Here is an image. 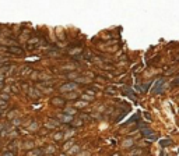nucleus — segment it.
<instances>
[{
	"label": "nucleus",
	"mask_w": 179,
	"mask_h": 156,
	"mask_svg": "<svg viewBox=\"0 0 179 156\" xmlns=\"http://www.w3.org/2000/svg\"><path fill=\"white\" fill-rule=\"evenodd\" d=\"M78 151H80V146L76 145V146H73V148H70V151H69V155H74V153H77Z\"/></svg>",
	"instance_id": "9d476101"
},
{
	"label": "nucleus",
	"mask_w": 179,
	"mask_h": 156,
	"mask_svg": "<svg viewBox=\"0 0 179 156\" xmlns=\"http://www.w3.org/2000/svg\"><path fill=\"white\" fill-rule=\"evenodd\" d=\"M51 103H52L53 106H56V107H63L64 104H66V99L56 96V98H52V102H51Z\"/></svg>",
	"instance_id": "f03ea898"
},
{
	"label": "nucleus",
	"mask_w": 179,
	"mask_h": 156,
	"mask_svg": "<svg viewBox=\"0 0 179 156\" xmlns=\"http://www.w3.org/2000/svg\"><path fill=\"white\" fill-rule=\"evenodd\" d=\"M1 156H16V151H7V152H4Z\"/></svg>",
	"instance_id": "f8f14e48"
},
{
	"label": "nucleus",
	"mask_w": 179,
	"mask_h": 156,
	"mask_svg": "<svg viewBox=\"0 0 179 156\" xmlns=\"http://www.w3.org/2000/svg\"><path fill=\"white\" fill-rule=\"evenodd\" d=\"M62 156H66V155H62Z\"/></svg>",
	"instance_id": "bb28decb"
},
{
	"label": "nucleus",
	"mask_w": 179,
	"mask_h": 156,
	"mask_svg": "<svg viewBox=\"0 0 179 156\" xmlns=\"http://www.w3.org/2000/svg\"><path fill=\"white\" fill-rule=\"evenodd\" d=\"M141 134L144 137H150L151 139H155V135H153L154 133L151 131V130H148V128H144V130H141Z\"/></svg>",
	"instance_id": "423d86ee"
},
{
	"label": "nucleus",
	"mask_w": 179,
	"mask_h": 156,
	"mask_svg": "<svg viewBox=\"0 0 179 156\" xmlns=\"http://www.w3.org/2000/svg\"><path fill=\"white\" fill-rule=\"evenodd\" d=\"M76 98H78V94H76V92H69V94H66V96H64V99H66V100L76 99Z\"/></svg>",
	"instance_id": "0eeeda50"
},
{
	"label": "nucleus",
	"mask_w": 179,
	"mask_h": 156,
	"mask_svg": "<svg viewBox=\"0 0 179 156\" xmlns=\"http://www.w3.org/2000/svg\"><path fill=\"white\" fill-rule=\"evenodd\" d=\"M169 144H171V141H167V139H165V141H161V145L162 146H168Z\"/></svg>",
	"instance_id": "aec40b11"
},
{
	"label": "nucleus",
	"mask_w": 179,
	"mask_h": 156,
	"mask_svg": "<svg viewBox=\"0 0 179 156\" xmlns=\"http://www.w3.org/2000/svg\"><path fill=\"white\" fill-rule=\"evenodd\" d=\"M7 50L10 53H14V54H24V50L20 49V48H16V46H11V48H9Z\"/></svg>",
	"instance_id": "39448f33"
},
{
	"label": "nucleus",
	"mask_w": 179,
	"mask_h": 156,
	"mask_svg": "<svg viewBox=\"0 0 179 156\" xmlns=\"http://www.w3.org/2000/svg\"><path fill=\"white\" fill-rule=\"evenodd\" d=\"M62 123H72V120H73V117L72 116H69V114H59V117H57Z\"/></svg>",
	"instance_id": "20e7f679"
},
{
	"label": "nucleus",
	"mask_w": 179,
	"mask_h": 156,
	"mask_svg": "<svg viewBox=\"0 0 179 156\" xmlns=\"http://www.w3.org/2000/svg\"><path fill=\"white\" fill-rule=\"evenodd\" d=\"M3 114V110H1V109H0V116Z\"/></svg>",
	"instance_id": "a878e982"
},
{
	"label": "nucleus",
	"mask_w": 179,
	"mask_h": 156,
	"mask_svg": "<svg viewBox=\"0 0 179 156\" xmlns=\"http://www.w3.org/2000/svg\"><path fill=\"white\" fill-rule=\"evenodd\" d=\"M76 106H77V107H84V106H87V103H85V102H77Z\"/></svg>",
	"instance_id": "6ab92c4d"
},
{
	"label": "nucleus",
	"mask_w": 179,
	"mask_h": 156,
	"mask_svg": "<svg viewBox=\"0 0 179 156\" xmlns=\"http://www.w3.org/2000/svg\"><path fill=\"white\" fill-rule=\"evenodd\" d=\"M132 144H133L132 139H126V141L123 142V146H125V148H129V146H132Z\"/></svg>",
	"instance_id": "ddd939ff"
},
{
	"label": "nucleus",
	"mask_w": 179,
	"mask_h": 156,
	"mask_svg": "<svg viewBox=\"0 0 179 156\" xmlns=\"http://www.w3.org/2000/svg\"><path fill=\"white\" fill-rule=\"evenodd\" d=\"M162 84H164V80H159V81L157 82L155 88H154V92H155V94H159V92L162 91V89H161V85H162Z\"/></svg>",
	"instance_id": "6e6552de"
},
{
	"label": "nucleus",
	"mask_w": 179,
	"mask_h": 156,
	"mask_svg": "<svg viewBox=\"0 0 179 156\" xmlns=\"http://www.w3.org/2000/svg\"><path fill=\"white\" fill-rule=\"evenodd\" d=\"M62 138H63V134H62V133H56V134L53 135V139H56V141H57V139H62Z\"/></svg>",
	"instance_id": "4468645a"
},
{
	"label": "nucleus",
	"mask_w": 179,
	"mask_h": 156,
	"mask_svg": "<svg viewBox=\"0 0 179 156\" xmlns=\"http://www.w3.org/2000/svg\"><path fill=\"white\" fill-rule=\"evenodd\" d=\"M77 88H78V86H77V84L76 82H67V84L60 85L59 92H73V91H76Z\"/></svg>",
	"instance_id": "f257e3e1"
},
{
	"label": "nucleus",
	"mask_w": 179,
	"mask_h": 156,
	"mask_svg": "<svg viewBox=\"0 0 179 156\" xmlns=\"http://www.w3.org/2000/svg\"><path fill=\"white\" fill-rule=\"evenodd\" d=\"M20 121H21L20 119H16V120L13 121V124H14V125H18V124H20Z\"/></svg>",
	"instance_id": "5701e85b"
},
{
	"label": "nucleus",
	"mask_w": 179,
	"mask_h": 156,
	"mask_svg": "<svg viewBox=\"0 0 179 156\" xmlns=\"http://www.w3.org/2000/svg\"><path fill=\"white\" fill-rule=\"evenodd\" d=\"M81 98H83V99H87L88 102H91V100L94 99V96H91V95H88V94H87V95H83Z\"/></svg>",
	"instance_id": "dca6fc26"
},
{
	"label": "nucleus",
	"mask_w": 179,
	"mask_h": 156,
	"mask_svg": "<svg viewBox=\"0 0 179 156\" xmlns=\"http://www.w3.org/2000/svg\"><path fill=\"white\" fill-rule=\"evenodd\" d=\"M64 113L69 116H73V114H76V109H74V107H66V109H64Z\"/></svg>",
	"instance_id": "1a4fd4ad"
},
{
	"label": "nucleus",
	"mask_w": 179,
	"mask_h": 156,
	"mask_svg": "<svg viewBox=\"0 0 179 156\" xmlns=\"http://www.w3.org/2000/svg\"><path fill=\"white\" fill-rule=\"evenodd\" d=\"M80 119H81L83 121H90V120H91V117H90L88 114H84V113H81V114H80Z\"/></svg>",
	"instance_id": "9b49d317"
},
{
	"label": "nucleus",
	"mask_w": 179,
	"mask_h": 156,
	"mask_svg": "<svg viewBox=\"0 0 179 156\" xmlns=\"http://www.w3.org/2000/svg\"><path fill=\"white\" fill-rule=\"evenodd\" d=\"M6 107H7V102L0 99V109H6Z\"/></svg>",
	"instance_id": "a211bd4d"
},
{
	"label": "nucleus",
	"mask_w": 179,
	"mask_h": 156,
	"mask_svg": "<svg viewBox=\"0 0 179 156\" xmlns=\"http://www.w3.org/2000/svg\"><path fill=\"white\" fill-rule=\"evenodd\" d=\"M43 155V149H39V148H35V149H31L27 152V156H42Z\"/></svg>",
	"instance_id": "7ed1b4c3"
},
{
	"label": "nucleus",
	"mask_w": 179,
	"mask_h": 156,
	"mask_svg": "<svg viewBox=\"0 0 179 156\" xmlns=\"http://www.w3.org/2000/svg\"><path fill=\"white\" fill-rule=\"evenodd\" d=\"M10 91H13L14 94H18V88L17 86H10Z\"/></svg>",
	"instance_id": "412c9836"
},
{
	"label": "nucleus",
	"mask_w": 179,
	"mask_h": 156,
	"mask_svg": "<svg viewBox=\"0 0 179 156\" xmlns=\"http://www.w3.org/2000/svg\"><path fill=\"white\" fill-rule=\"evenodd\" d=\"M77 156H88V152H83V153H78Z\"/></svg>",
	"instance_id": "393cba45"
},
{
	"label": "nucleus",
	"mask_w": 179,
	"mask_h": 156,
	"mask_svg": "<svg viewBox=\"0 0 179 156\" xmlns=\"http://www.w3.org/2000/svg\"><path fill=\"white\" fill-rule=\"evenodd\" d=\"M0 98H3V99H9V95H6V94H1V95H0Z\"/></svg>",
	"instance_id": "b1692460"
},
{
	"label": "nucleus",
	"mask_w": 179,
	"mask_h": 156,
	"mask_svg": "<svg viewBox=\"0 0 179 156\" xmlns=\"http://www.w3.org/2000/svg\"><path fill=\"white\" fill-rule=\"evenodd\" d=\"M73 144H74L73 139H72V141H69V142H66V145H64V149H70V148L73 146Z\"/></svg>",
	"instance_id": "2eb2a0df"
},
{
	"label": "nucleus",
	"mask_w": 179,
	"mask_h": 156,
	"mask_svg": "<svg viewBox=\"0 0 179 156\" xmlns=\"http://www.w3.org/2000/svg\"><path fill=\"white\" fill-rule=\"evenodd\" d=\"M45 152H48V153H52V152H55V148H53V146H49V148H48Z\"/></svg>",
	"instance_id": "4be33fe9"
},
{
	"label": "nucleus",
	"mask_w": 179,
	"mask_h": 156,
	"mask_svg": "<svg viewBox=\"0 0 179 156\" xmlns=\"http://www.w3.org/2000/svg\"><path fill=\"white\" fill-rule=\"evenodd\" d=\"M22 148H34V142L28 141V142H25V144L22 145Z\"/></svg>",
	"instance_id": "f3484780"
}]
</instances>
